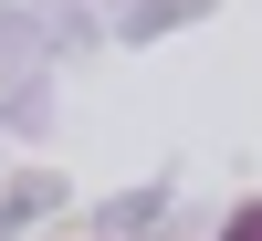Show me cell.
<instances>
[{"mask_svg":"<svg viewBox=\"0 0 262 241\" xmlns=\"http://www.w3.org/2000/svg\"><path fill=\"white\" fill-rule=\"evenodd\" d=\"M221 241H262V200H242V210H231V231Z\"/></svg>","mask_w":262,"mask_h":241,"instance_id":"1","label":"cell"}]
</instances>
